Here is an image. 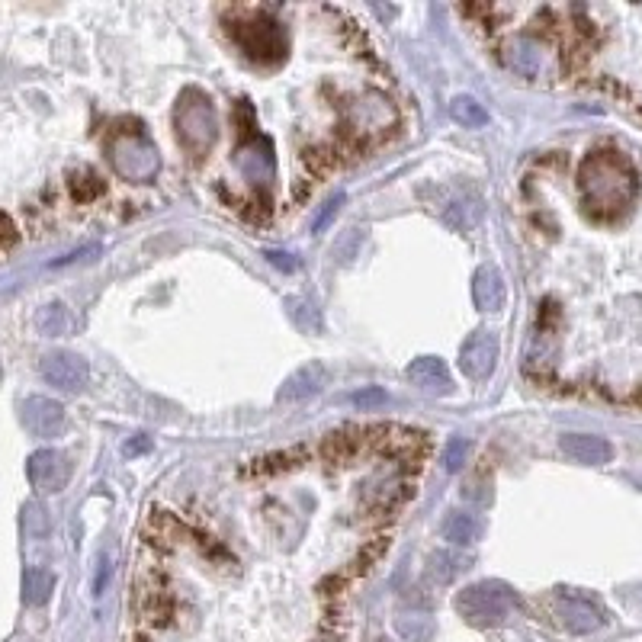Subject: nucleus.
Returning a JSON list of instances; mask_svg holds the SVG:
<instances>
[{
	"label": "nucleus",
	"instance_id": "16",
	"mask_svg": "<svg viewBox=\"0 0 642 642\" xmlns=\"http://www.w3.org/2000/svg\"><path fill=\"white\" fill-rule=\"evenodd\" d=\"M504 65L521 78H537L543 71V49L533 39H514L508 49H504Z\"/></svg>",
	"mask_w": 642,
	"mask_h": 642
},
{
	"label": "nucleus",
	"instance_id": "22",
	"mask_svg": "<svg viewBox=\"0 0 642 642\" xmlns=\"http://www.w3.org/2000/svg\"><path fill=\"white\" fill-rule=\"evenodd\" d=\"M399 633L408 639V642H431L434 639V623L427 617H399Z\"/></svg>",
	"mask_w": 642,
	"mask_h": 642
},
{
	"label": "nucleus",
	"instance_id": "4",
	"mask_svg": "<svg viewBox=\"0 0 642 642\" xmlns=\"http://www.w3.org/2000/svg\"><path fill=\"white\" fill-rule=\"evenodd\" d=\"M456 610H460L472 626H492V623H501L514 610V594L508 585L479 582L456 594Z\"/></svg>",
	"mask_w": 642,
	"mask_h": 642
},
{
	"label": "nucleus",
	"instance_id": "12",
	"mask_svg": "<svg viewBox=\"0 0 642 642\" xmlns=\"http://www.w3.org/2000/svg\"><path fill=\"white\" fill-rule=\"evenodd\" d=\"M23 424L33 431L36 437H58L65 431V405L55 399H26L23 405Z\"/></svg>",
	"mask_w": 642,
	"mask_h": 642
},
{
	"label": "nucleus",
	"instance_id": "2",
	"mask_svg": "<svg viewBox=\"0 0 642 642\" xmlns=\"http://www.w3.org/2000/svg\"><path fill=\"white\" fill-rule=\"evenodd\" d=\"M228 33H232L235 45L241 49V55L254 61V65H280L289 52V36L286 29L264 17V13H248V17H238L235 23H228Z\"/></svg>",
	"mask_w": 642,
	"mask_h": 642
},
{
	"label": "nucleus",
	"instance_id": "20",
	"mask_svg": "<svg viewBox=\"0 0 642 642\" xmlns=\"http://www.w3.org/2000/svg\"><path fill=\"white\" fill-rule=\"evenodd\" d=\"M450 116L460 122V126L466 129H482L485 122H488V113H485V106L476 100V97H453L450 103Z\"/></svg>",
	"mask_w": 642,
	"mask_h": 642
},
{
	"label": "nucleus",
	"instance_id": "3",
	"mask_svg": "<svg viewBox=\"0 0 642 642\" xmlns=\"http://www.w3.org/2000/svg\"><path fill=\"white\" fill-rule=\"evenodd\" d=\"M177 132L180 142L193 155H206L209 145L216 142V106L203 90H187L177 103Z\"/></svg>",
	"mask_w": 642,
	"mask_h": 642
},
{
	"label": "nucleus",
	"instance_id": "1",
	"mask_svg": "<svg viewBox=\"0 0 642 642\" xmlns=\"http://www.w3.org/2000/svg\"><path fill=\"white\" fill-rule=\"evenodd\" d=\"M578 190L591 216L617 219L636 200V174L617 151H591L578 171Z\"/></svg>",
	"mask_w": 642,
	"mask_h": 642
},
{
	"label": "nucleus",
	"instance_id": "18",
	"mask_svg": "<svg viewBox=\"0 0 642 642\" xmlns=\"http://www.w3.org/2000/svg\"><path fill=\"white\" fill-rule=\"evenodd\" d=\"M482 537V521L476 514L466 511H453L447 521H443V540H450L456 546H469Z\"/></svg>",
	"mask_w": 642,
	"mask_h": 642
},
{
	"label": "nucleus",
	"instance_id": "26",
	"mask_svg": "<svg viewBox=\"0 0 642 642\" xmlns=\"http://www.w3.org/2000/svg\"><path fill=\"white\" fill-rule=\"evenodd\" d=\"M264 257H267V261H270L273 267H280V270H296V267H299L296 257H293V254H283V251H267Z\"/></svg>",
	"mask_w": 642,
	"mask_h": 642
},
{
	"label": "nucleus",
	"instance_id": "11",
	"mask_svg": "<svg viewBox=\"0 0 642 642\" xmlns=\"http://www.w3.org/2000/svg\"><path fill=\"white\" fill-rule=\"evenodd\" d=\"M498 363V338L492 331H476L466 341L463 354H460V366L469 379H485L488 373L495 370Z\"/></svg>",
	"mask_w": 642,
	"mask_h": 642
},
{
	"label": "nucleus",
	"instance_id": "17",
	"mask_svg": "<svg viewBox=\"0 0 642 642\" xmlns=\"http://www.w3.org/2000/svg\"><path fill=\"white\" fill-rule=\"evenodd\" d=\"M321 386H325V366H321V363H309V366H302V370H296L293 376L286 379L280 399H289V402L309 399V395H315Z\"/></svg>",
	"mask_w": 642,
	"mask_h": 642
},
{
	"label": "nucleus",
	"instance_id": "8",
	"mask_svg": "<svg viewBox=\"0 0 642 642\" xmlns=\"http://www.w3.org/2000/svg\"><path fill=\"white\" fill-rule=\"evenodd\" d=\"M42 376L61 392H78L87 382V360L71 350H52L42 357Z\"/></svg>",
	"mask_w": 642,
	"mask_h": 642
},
{
	"label": "nucleus",
	"instance_id": "24",
	"mask_svg": "<svg viewBox=\"0 0 642 642\" xmlns=\"http://www.w3.org/2000/svg\"><path fill=\"white\" fill-rule=\"evenodd\" d=\"M71 190H74V196H78V200H94V196L103 187H100V180L94 174H84V177H74L71 180Z\"/></svg>",
	"mask_w": 642,
	"mask_h": 642
},
{
	"label": "nucleus",
	"instance_id": "13",
	"mask_svg": "<svg viewBox=\"0 0 642 642\" xmlns=\"http://www.w3.org/2000/svg\"><path fill=\"white\" fill-rule=\"evenodd\" d=\"M472 299L482 312H501L508 289H504V273L498 267H479L472 277Z\"/></svg>",
	"mask_w": 642,
	"mask_h": 642
},
{
	"label": "nucleus",
	"instance_id": "5",
	"mask_svg": "<svg viewBox=\"0 0 642 642\" xmlns=\"http://www.w3.org/2000/svg\"><path fill=\"white\" fill-rule=\"evenodd\" d=\"M110 161L119 177L135 183L151 180L161 171V155L155 151V145H148L139 135H116L110 142Z\"/></svg>",
	"mask_w": 642,
	"mask_h": 642
},
{
	"label": "nucleus",
	"instance_id": "6",
	"mask_svg": "<svg viewBox=\"0 0 642 642\" xmlns=\"http://www.w3.org/2000/svg\"><path fill=\"white\" fill-rule=\"evenodd\" d=\"M26 476L39 495H55L71 479V463L68 456L58 450H36L26 463Z\"/></svg>",
	"mask_w": 642,
	"mask_h": 642
},
{
	"label": "nucleus",
	"instance_id": "15",
	"mask_svg": "<svg viewBox=\"0 0 642 642\" xmlns=\"http://www.w3.org/2000/svg\"><path fill=\"white\" fill-rule=\"evenodd\" d=\"M408 376H411V382H418V389L427 392V395H443V392H450V386H453L447 366H443L437 357H418L415 363L408 366Z\"/></svg>",
	"mask_w": 642,
	"mask_h": 642
},
{
	"label": "nucleus",
	"instance_id": "10",
	"mask_svg": "<svg viewBox=\"0 0 642 642\" xmlns=\"http://www.w3.org/2000/svg\"><path fill=\"white\" fill-rule=\"evenodd\" d=\"M553 614L565 630H572V633H591L604 623L601 610L591 601L578 598V594H559V598L553 601Z\"/></svg>",
	"mask_w": 642,
	"mask_h": 642
},
{
	"label": "nucleus",
	"instance_id": "27",
	"mask_svg": "<svg viewBox=\"0 0 642 642\" xmlns=\"http://www.w3.org/2000/svg\"><path fill=\"white\" fill-rule=\"evenodd\" d=\"M354 402L370 408V405H376V402H386V395H382L379 389H373V392H357V395H354Z\"/></svg>",
	"mask_w": 642,
	"mask_h": 642
},
{
	"label": "nucleus",
	"instance_id": "14",
	"mask_svg": "<svg viewBox=\"0 0 642 642\" xmlns=\"http://www.w3.org/2000/svg\"><path fill=\"white\" fill-rule=\"evenodd\" d=\"M559 447L572 456L575 463H585V466H601V463H610V443L604 437H594V434H565L559 440Z\"/></svg>",
	"mask_w": 642,
	"mask_h": 642
},
{
	"label": "nucleus",
	"instance_id": "25",
	"mask_svg": "<svg viewBox=\"0 0 642 642\" xmlns=\"http://www.w3.org/2000/svg\"><path fill=\"white\" fill-rule=\"evenodd\" d=\"M341 203H344V196H331V200H328L325 206H321V216H318V219H315V225H312L315 232H321V228H325V225L334 219V212H338V206H341Z\"/></svg>",
	"mask_w": 642,
	"mask_h": 642
},
{
	"label": "nucleus",
	"instance_id": "28",
	"mask_svg": "<svg viewBox=\"0 0 642 642\" xmlns=\"http://www.w3.org/2000/svg\"><path fill=\"white\" fill-rule=\"evenodd\" d=\"M376 642H389V639H376Z\"/></svg>",
	"mask_w": 642,
	"mask_h": 642
},
{
	"label": "nucleus",
	"instance_id": "19",
	"mask_svg": "<svg viewBox=\"0 0 642 642\" xmlns=\"http://www.w3.org/2000/svg\"><path fill=\"white\" fill-rule=\"evenodd\" d=\"M52 591H55V575L49 569H39V565H33V569L23 572V601L26 604L42 607L45 601L52 598Z\"/></svg>",
	"mask_w": 642,
	"mask_h": 642
},
{
	"label": "nucleus",
	"instance_id": "21",
	"mask_svg": "<svg viewBox=\"0 0 642 642\" xmlns=\"http://www.w3.org/2000/svg\"><path fill=\"white\" fill-rule=\"evenodd\" d=\"M36 328L39 334H45V338H58V334H68L71 331V315L65 305H45V309H39L36 315Z\"/></svg>",
	"mask_w": 642,
	"mask_h": 642
},
{
	"label": "nucleus",
	"instance_id": "7",
	"mask_svg": "<svg viewBox=\"0 0 642 642\" xmlns=\"http://www.w3.org/2000/svg\"><path fill=\"white\" fill-rule=\"evenodd\" d=\"M347 129L357 132V135H373V132H382L392 126V103L382 97V94H363L357 97L354 103H347Z\"/></svg>",
	"mask_w": 642,
	"mask_h": 642
},
{
	"label": "nucleus",
	"instance_id": "23",
	"mask_svg": "<svg viewBox=\"0 0 642 642\" xmlns=\"http://www.w3.org/2000/svg\"><path fill=\"white\" fill-rule=\"evenodd\" d=\"M466 463H469V440L453 437L447 447H443V466H447V472H460Z\"/></svg>",
	"mask_w": 642,
	"mask_h": 642
},
{
	"label": "nucleus",
	"instance_id": "9",
	"mask_svg": "<svg viewBox=\"0 0 642 642\" xmlns=\"http://www.w3.org/2000/svg\"><path fill=\"white\" fill-rule=\"evenodd\" d=\"M235 164L241 177L254 183V187H270L277 180V158H273V148L264 139H251L248 145H241Z\"/></svg>",
	"mask_w": 642,
	"mask_h": 642
}]
</instances>
